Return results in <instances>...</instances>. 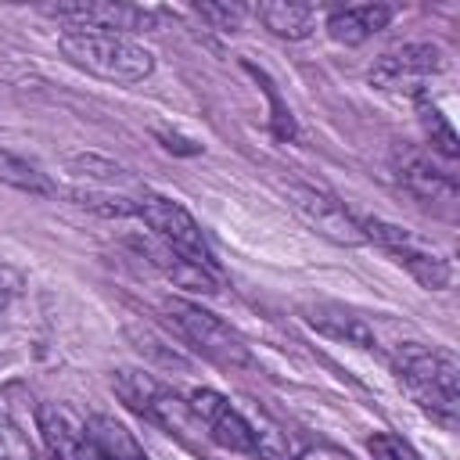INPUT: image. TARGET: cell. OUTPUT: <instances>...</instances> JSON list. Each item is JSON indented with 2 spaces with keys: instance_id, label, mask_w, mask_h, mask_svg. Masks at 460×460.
I'll list each match as a JSON object with an SVG mask.
<instances>
[{
  "instance_id": "obj_1",
  "label": "cell",
  "mask_w": 460,
  "mask_h": 460,
  "mask_svg": "<svg viewBox=\"0 0 460 460\" xmlns=\"http://www.w3.org/2000/svg\"><path fill=\"white\" fill-rule=\"evenodd\" d=\"M58 47L75 68H83L97 79H108V83L129 86V83H140L155 72V54L147 47H140L137 40H129V36L65 29L58 36Z\"/></svg>"
},
{
  "instance_id": "obj_2",
  "label": "cell",
  "mask_w": 460,
  "mask_h": 460,
  "mask_svg": "<svg viewBox=\"0 0 460 460\" xmlns=\"http://www.w3.org/2000/svg\"><path fill=\"white\" fill-rule=\"evenodd\" d=\"M392 367H395V377L406 385V392L428 413H435L442 424L456 420V406H460L456 377H460V367H456L453 352L406 341V345H395Z\"/></svg>"
},
{
  "instance_id": "obj_3",
  "label": "cell",
  "mask_w": 460,
  "mask_h": 460,
  "mask_svg": "<svg viewBox=\"0 0 460 460\" xmlns=\"http://www.w3.org/2000/svg\"><path fill=\"white\" fill-rule=\"evenodd\" d=\"M356 219H359L363 241H374L377 248H385L428 291H442L453 280V270H449L446 255L438 248H431L424 237H417L413 230L395 226V223H385V219H374V216H356Z\"/></svg>"
},
{
  "instance_id": "obj_4",
  "label": "cell",
  "mask_w": 460,
  "mask_h": 460,
  "mask_svg": "<svg viewBox=\"0 0 460 460\" xmlns=\"http://www.w3.org/2000/svg\"><path fill=\"white\" fill-rule=\"evenodd\" d=\"M165 316L172 320V327L180 331V338L198 349L205 359H212L216 367H226V370H244L252 367V356H248V345L212 313H205L201 305L194 302H183V298H169L165 302Z\"/></svg>"
},
{
  "instance_id": "obj_5",
  "label": "cell",
  "mask_w": 460,
  "mask_h": 460,
  "mask_svg": "<svg viewBox=\"0 0 460 460\" xmlns=\"http://www.w3.org/2000/svg\"><path fill=\"white\" fill-rule=\"evenodd\" d=\"M137 216L155 230V237H158L169 252H176V255H183V259H190V262H198V266L216 270V259H212V252H208V241H205L201 226L194 223V216H190L180 201L162 198V194H144V198L137 201Z\"/></svg>"
},
{
  "instance_id": "obj_6",
  "label": "cell",
  "mask_w": 460,
  "mask_h": 460,
  "mask_svg": "<svg viewBox=\"0 0 460 460\" xmlns=\"http://www.w3.org/2000/svg\"><path fill=\"white\" fill-rule=\"evenodd\" d=\"M187 410H190V417L205 428V435H208L216 446H223V449H230V453H244V456H262V438H259V431H255L252 420H248L241 410H234L219 392H212V388H194V392L187 395Z\"/></svg>"
},
{
  "instance_id": "obj_7",
  "label": "cell",
  "mask_w": 460,
  "mask_h": 460,
  "mask_svg": "<svg viewBox=\"0 0 460 460\" xmlns=\"http://www.w3.org/2000/svg\"><path fill=\"white\" fill-rule=\"evenodd\" d=\"M442 68H446V58H442V50L435 43H406L399 50H388L370 68V83L377 90L424 97L428 93V79L438 75Z\"/></svg>"
},
{
  "instance_id": "obj_8",
  "label": "cell",
  "mask_w": 460,
  "mask_h": 460,
  "mask_svg": "<svg viewBox=\"0 0 460 460\" xmlns=\"http://www.w3.org/2000/svg\"><path fill=\"white\" fill-rule=\"evenodd\" d=\"M392 176H395V183L410 198H417L424 205H435L442 212H449L456 205V180H453V172L435 165V158L428 151L399 147L392 155Z\"/></svg>"
},
{
  "instance_id": "obj_9",
  "label": "cell",
  "mask_w": 460,
  "mask_h": 460,
  "mask_svg": "<svg viewBox=\"0 0 460 460\" xmlns=\"http://www.w3.org/2000/svg\"><path fill=\"white\" fill-rule=\"evenodd\" d=\"M36 428H40V438H43L50 460H104L97 442L90 438L86 420L61 402H40Z\"/></svg>"
},
{
  "instance_id": "obj_10",
  "label": "cell",
  "mask_w": 460,
  "mask_h": 460,
  "mask_svg": "<svg viewBox=\"0 0 460 460\" xmlns=\"http://www.w3.org/2000/svg\"><path fill=\"white\" fill-rule=\"evenodd\" d=\"M50 18L68 22V29H90V32H140L155 29L158 14L147 7H129V4H54L47 7Z\"/></svg>"
},
{
  "instance_id": "obj_11",
  "label": "cell",
  "mask_w": 460,
  "mask_h": 460,
  "mask_svg": "<svg viewBox=\"0 0 460 460\" xmlns=\"http://www.w3.org/2000/svg\"><path fill=\"white\" fill-rule=\"evenodd\" d=\"M288 201L295 205V212L323 237L338 241V244H363V230H359V219L331 194L316 190V187H288Z\"/></svg>"
},
{
  "instance_id": "obj_12",
  "label": "cell",
  "mask_w": 460,
  "mask_h": 460,
  "mask_svg": "<svg viewBox=\"0 0 460 460\" xmlns=\"http://www.w3.org/2000/svg\"><path fill=\"white\" fill-rule=\"evenodd\" d=\"M111 388L119 392V399H122L129 410H137L140 417H147V420H155V424L172 428V424H183V420L190 417V410H187L183 399H176L169 388H162L158 381H151V377L140 374V370H119V374L111 377Z\"/></svg>"
},
{
  "instance_id": "obj_13",
  "label": "cell",
  "mask_w": 460,
  "mask_h": 460,
  "mask_svg": "<svg viewBox=\"0 0 460 460\" xmlns=\"http://www.w3.org/2000/svg\"><path fill=\"white\" fill-rule=\"evenodd\" d=\"M302 313H305V323L316 327L327 338H338V341L356 345V349H377L381 345V334H377L374 320L356 313V309H345V305H334V302H320V305H305Z\"/></svg>"
},
{
  "instance_id": "obj_14",
  "label": "cell",
  "mask_w": 460,
  "mask_h": 460,
  "mask_svg": "<svg viewBox=\"0 0 460 460\" xmlns=\"http://www.w3.org/2000/svg\"><path fill=\"white\" fill-rule=\"evenodd\" d=\"M392 22V7L385 4H359V7H338L327 14V32L338 40V43H363L370 40L374 32H381L385 25Z\"/></svg>"
},
{
  "instance_id": "obj_15",
  "label": "cell",
  "mask_w": 460,
  "mask_h": 460,
  "mask_svg": "<svg viewBox=\"0 0 460 460\" xmlns=\"http://www.w3.org/2000/svg\"><path fill=\"white\" fill-rule=\"evenodd\" d=\"M86 428H90V438L97 442V449H101L104 460H147V453L137 442V435L126 424H119L115 417L97 413V417L86 420Z\"/></svg>"
},
{
  "instance_id": "obj_16",
  "label": "cell",
  "mask_w": 460,
  "mask_h": 460,
  "mask_svg": "<svg viewBox=\"0 0 460 460\" xmlns=\"http://www.w3.org/2000/svg\"><path fill=\"white\" fill-rule=\"evenodd\" d=\"M151 262L176 284V288H187V291H201V295H216L219 291V277H216V270H208V266H198V262H190V259H183V255H176V252H169L165 244L158 248V252H151Z\"/></svg>"
},
{
  "instance_id": "obj_17",
  "label": "cell",
  "mask_w": 460,
  "mask_h": 460,
  "mask_svg": "<svg viewBox=\"0 0 460 460\" xmlns=\"http://www.w3.org/2000/svg\"><path fill=\"white\" fill-rule=\"evenodd\" d=\"M255 18L280 40H305L316 25V7L305 4H259Z\"/></svg>"
},
{
  "instance_id": "obj_18",
  "label": "cell",
  "mask_w": 460,
  "mask_h": 460,
  "mask_svg": "<svg viewBox=\"0 0 460 460\" xmlns=\"http://www.w3.org/2000/svg\"><path fill=\"white\" fill-rule=\"evenodd\" d=\"M0 183H7L14 190H25V194H43V198H50L58 190L40 165L25 162L22 155H14L7 147H0Z\"/></svg>"
},
{
  "instance_id": "obj_19",
  "label": "cell",
  "mask_w": 460,
  "mask_h": 460,
  "mask_svg": "<svg viewBox=\"0 0 460 460\" xmlns=\"http://www.w3.org/2000/svg\"><path fill=\"white\" fill-rule=\"evenodd\" d=\"M413 101H417L420 126H424V133H428V140H431V151H438L446 162H453V158L460 155V144H456V133H453L449 119L431 104V97H428V93H424V97H413Z\"/></svg>"
},
{
  "instance_id": "obj_20",
  "label": "cell",
  "mask_w": 460,
  "mask_h": 460,
  "mask_svg": "<svg viewBox=\"0 0 460 460\" xmlns=\"http://www.w3.org/2000/svg\"><path fill=\"white\" fill-rule=\"evenodd\" d=\"M32 442L29 435L14 424V417L7 413V406H0V460H32Z\"/></svg>"
},
{
  "instance_id": "obj_21",
  "label": "cell",
  "mask_w": 460,
  "mask_h": 460,
  "mask_svg": "<svg viewBox=\"0 0 460 460\" xmlns=\"http://www.w3.org/2000/svg\"><path fill=\"white\" fill-rule=\"evenodd\" d=\"M367 449H370L374 460H424L406 438H399V435H392V431H374V435L367 438Z\"/></svg>"
},
{
  "instance_id": "obj_22",
  "label": "cell",
  "mask_w": 460,
  "mask_h": 460,
  "mask_svg": "<svg viewBox=\"0 0 460 460\" xmlns=\"http://www.w3.org/2000/svg\"><path fill=\"white\" fill-rule=\"evenodd\" d=\"M252 72H255V79L262 83V90H266V97H270V104H273V133H277V137H284V140H288V137H295V119H291V111L280 104L277 86L270 83V75H266V72H259V68H252Z\"/></svg>"
},
{
  "instance_id": "obj_23",
  "label": "cell",
  "mask_w": 460,
  "mask_h": 460,
  "mask_svg": "<svg viewBox=\"0 0 460 460\" xmlns=\"http://www.w3.org/2000/svg\"><path fill=\"white\" fill-rule=\"evenodd\" d=\"M194 14L212 22L216 29H241L244 7L241 4H201V7H194Z\"/></svg>"
},
{
  "instance_id": "obj_24",
  "label": "cell",
  "mask_w": 460,
  "mask_h": 460,
  "mask_svg": "<svg viewBox=\"0 0 460 460\" xmlns=\"http://www.w3.org/2000/svg\"><path fill=\"white\" fill-rule=\"evenodd\" d=\"M18 288H22V280L7 270V266H0V316L11 309V302L18 298Z\"/></svg>"
}]
</instances>
